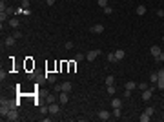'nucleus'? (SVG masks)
I'll return each instance as SVG.
<instances>
[{"instance_id": "1", "label": "nucleus", "mask_w": 164, "mask_h": 122, "mask_svg": "<svg viewBox=\"0 0 164 122\" xmlns=\"http://www.w3.org/2000/svg\"><path fill=\"white\" fill-rule=\"evenodd\" d=\"M57 91H66V93H69V91H71V82H62L60 86H57Z\"/></svg>"}, {"instance_id": "2", "label": "nucleus", "mask_w": 164, "mask_h": 122, "mask_svg": "<svg viewBox=\"0 0 164 122\" xmlns=\"http://www.w3.org/2000/svg\"><path fill=\"white\" fill-rule=\"evenodd\" d=\"M99 55H100V49H93V51H89V53L86 55V60H89V62H91V60H95Z\"/></svg>"}, {"instance_id": "3", "label": "nucleus", "mask_w": 164, "mask_h": 122, "mask_svg": "<svg viewBox=\"0 0 164 122\" xmlns=\"http://www.w3.org/2000/svg\"><path fill=\"white\" fill-rule=\"evenodd\" d=\"M155 87H157V86H155ZM155 87H148V89H144V91H142V100H150L151 95H153V89H155Z\"/></svg>"}, {"instance_id": "4", "label": "nucleus", "mask_w": 164, "mask_h": 122, "mask_svg": "<svg viewBox=\"0 0 164 122\" xmlns=\"http://www.w3.org/2000/svg\"><path fill=\"white\" fill-rule=\"evenodd\" d=\"M9 111H11V108H9L6 102H2V108H0V115H2V119H6V117L9 115Z\"/></svg>"}, {"instance_id": "5", "label": "nucleus", "mask_w": 164, "mask_h": 122, "mask_svg": "<svg viewBox=\"0 0 164 122\" xmlns=\"http://www.w3.org/2000/svg\"><path fill=\"white\" fill-rule=\"evenodd\" d=\"M97 117H99L100 120H110V119H111V115H110V111H106V109H100V111L97 113Z\"/></svg>"}, {"instance_id": "6", "label": "nucleus", "mask_w": 164, "mask_h": 122, "mask_svg": "<svg viewBox=\"0 0 164 122\" xmlns=\"http://www.w3.org/2000/svg\"><path fill=\"white\" fill-rule=\"evenodd\" d=\"M159 80H157V87L159 89H164V69H159Z\"/></svg>"}, {"instance_id": "7", "label": "nucleus", "mask_w": 164, "mask_h": 122, "mask_svg": "<svg viewBox=\"0 0 164 122\" xmlns=\"http://www.w3.org/2000/svg\"><path fill=\"white\" fill-rule=\"evenodd\" d=\"M150 53H151V57H153V58H159V55L162 53V49H161L159 46H151V49H150Z\"/></svg>"}, {"instance_id": "8", "label": "nucleus", "mask_w": 164, "mask_h": 122, "mask_svg": "<svg viewBox=\"0 0 164 122\" xmlns=\"http://www.w3.org/2000/svg\"><path fill=\"white\" fill-rule=\"evenodd\" d=\"M58 111H60V106H58V104H49V106H47V113L57 115Z\"/></svg>"}, {"instance_id": "9", "label": "nucleus", "mask_w": 164, "mask_h": 122, "mask_svg": "<svg viewBox=\"0 0 164 122\" xmlns=\"http://www.w3.org/2000/svg\"><path fill=\"white\" fill-rule=\"evenodd\" d=\"M104 31V26L102 24H95L93 27H91V33H95V35H99V33H102Z\"/></svg>"}, {"instance_id": "10", "label": "nucleus", "mask_w": 164, "mask_h": 122, "mask_svg": "<svg viewBox=\"0 0 164 122\" xmlns=\"http://www.w3.org/2000/svg\"><path fill=\"white\" fill-rule=\"evenodd\" d=\"M6 119H7V120H18V113H17V109H11L9 115H7Z\"/></svg>"}, {"instance_id": "11", "label": "nucleus", "mask_w": 164, "mask_h": 122, "mask_svg": "<svg viewBox=\"0 0 164 122\" xmlns=\"http://www.w3.org/2000/svg\"><path fill=\"white\" fill-rule=\"evenodd\" d=\"M15 42H17V38L11 35V37H6V40H4V44L7 46V47H11V46H15Z\"/></svg>"}, {"instance_id": "12", "label": "nucleus", "mask_w": 164, "mask_h": 122, "mask_svg": "<svg viewBox=\"0 0 164 122\" xmlns=\"http://www.w3.org/2000/svg\"><path fill=\"white\" fill-rule=\"evenodd\" d=\"M2 102H6L11 109H17V108H18V102H17V100H2Z\"/></svg>"}, {"instance_id": "13", "label": "nucleus", "mask_w": 164, "mask_h": 122, "mask_svg": "<svg viewBox=\"0 0 164 122\" xmlns=\"http://www.w3.org/2000/svg\"><path fill=\"white\" fill-rule=\"evenodd\" d=\"M124 87H126V89H129V91H133V89L137 87V86H135V82L128 80V82H126V84H124Z\"/></svg>"}, {"instance_id": "14", "label": "nucleus", "mask_w": 164, "mask_h": 122, "mask_svg": "<svg viewBox=\"0 0 164 122\" xmlns=\"http://www.w3.org/2000/svg\"><path fill=\"white\" fill-rule=\"evenodd\" d=\"M113 84H115V77L113 75H108L106 77V86H113Z\"/></svg>"}, {"instance_id": "15", "label": "nucleus", "mask_w": 164, "mask_h": 122, "mask_svg": "<svg viewBox=\"0 0 164 122\" xmlns=\"http://www.w3.org/2000/svg\"><path fill=\"white\" fill-rule=\"evenodd\" d=\"M137 15H139V16L146 15V5H139V7H137Z\"/></svg>"}, {"instance_id": "16", "label": "nucleus", "mask_w": 164, "mask_h": 122, "mask_svg": "<svg viewBox=\"0 0 164 122\" xmlns=\"http://www.w3.org/2000/svg\"><path fill=\"white\" fill-rule=\"evenodd\" d=\"M9 26H11V27H18V26H20L18 18H9Z\"/></svg>"}, {"instance_id": "17", "label": "nucleus", "mask_w": 164, "mask_h": 122, "mask_svg": "<svg viewBox=\"0 0 164 122\" xmlns=\"http://www.w3.org/2000/svg\"><path fill=\"white\" fill-rule=\"evenodd\" d=\"M58 100H60L62 104H66V102H68V93H66V91H60V98H58Z\"/></svg>"}, {"instance_id": "18", "label": "nucleus", "mask_w": 164, "mask_h": 122, "mask_svg": "<svg viewBox=\"0 0 164 122\" xmlns=\"http://www.w3.org/2000/svg\"><path fill=\"white\" fill-rule=\"evenodd\" d=\"M111 106H113V108H122L121 98H113V100H111Z\"/></svg>"}, {"instance_id": "19", "label": "nucleus", "mask_w": 164, "mask_h": 122, "mask_svg": "<svg viewBox=\"0 0 164 122\" xmlns=\"http://www.w3.org/2000/svg\"><path fill=\"white\" fill-rule=\"evenodd\" d=\"M124 55H126V53H124L122 49H117V51H115V57H117V60H122Z\"/></svg>"}, {"instance_id": "20", "label": "nucleus", "mask_w": 164, "mask_h": 122, "mask_svg": "<svg viewBox=\"0 0 164 122\" xmlns=\"http://www.w3.org/2000/svg\"><path fill=\"white\" fill-rule=\"evenodd\" d=\"M150 80H151L153 84H155V86H157V80H159V73H151V75H150Z\"/></svg>"}, {"instance_id": "21", "label": "nucleus", "mask_w": 164, "mask_h": 122, "mask_svg": "<svg viewBox=\"0 0 164 122\" xmlns=\"http://www.w3.org/2000/svg\"><path fill=\"white\" fill-rule=\"evenodd\" d=\"M139 119H140V122H150V115H148V113L144 111V113H142V115H140Z\"/></svg>"}, {"instance_id": "22", "label": "nucleus", "mask_w": 164, "mask_h": 122, "mask_svg": "<svg viewBox=\"0 0 164 122\" xmlns=\"http://www.w3.org/2000/svg\"><path fill=\"white\" fill-rule=\"evenodd\" d=\"M7 16H9V15H7L6 11H2V13H0V22L4 24V20H7Z\"/></svg>"}, {"instance_id": "23", "label": "nucleus", "mask_w": 164, "mask_h": 122, "mask_svg": "<svg viewBox=\"0 0 164 122\" xmlns=\"http://www.w3.org/2000/svg\"><path fill=\"white\" fill-rule=\"evenodd\" d=\"M108 60H110V62H117V57H115V53H110V55H108Z\"/></svg>"}, {"instance_id": "24", "label": "nucleus", "mask_w": 164, "mask_h": 122, "mask_svg": "<svg viewBox=\"0 0 164 122\" xmlns=\"http://www.w3.org/2000/svg\"><path fill=\"white\" fill-rule=\"evenodd\" d=\"M137 87H139V89H140V91H144V89H148V87H150V86H148V84H146V82H142V84H139V86H137Z\"/></svg>"}, {"instance_id": "25", "label": "nucleus", "mask_w": 164, "mask_h": 122, "mask_svg": "<svg viewBox=\"0 0 164 122\" xmlns=\"http://www.w3.org/2000/svg\"><path fill=\"white\" fill-rule=\"evenodd\" d=\"M144 111H146V113H148V115H150V117H151V115H153V113H155V109H153V108H151V106H148V108H146V109H144Z\"/></svg>"}, {"instance_id": "26", "label": "nucleus", "mask_w": 164, "mask_h": 122, "mask_svg": "<svg viewBox=\"0 0 164 122\" xmlns=\"http://www.w3.org/2000/svg\"><path fill=\"white\" fill-rule=\"evenodd\" d=\"M84 58H86V55H82V53H77V57H75L77 62H80V60H84Z\"/></svg>"}, {"instance_id": "27", "label": "nucleus", "mask_w": 164, "mask_h": 122, "mask_svg": "<svg viewBox=\"0 0 164 122\" xmlns=\"http://www.w3.org/2000/svg\"><path fill=\"white\" fill-rule=\"evenodd\" d=\"M47 82H57V75H47Z\"/></svg>"}, {"instance_id": "28", "label": "nucleus", "mask_w": 164, "mask_h": 122, "mask_svg": "<svg viewBox=\"0 0 164 122\" xmlns=\"http://www.w3.org/2000/svg\"><path fill=\"white\" fill-rule=\"evenodd\" d=\"M111 13H113V9H111L110 5H106V7H104V15H111Z\"/></svg>"}, {"instance_id": "29", "label": "nucleus", "mask_w": 164, "mask_h": 122, "mask_svg": "<svg viewBox=\"0 0 164 122\" xmlns=\"http://www.w3.org/2000/svg\"><path fill=\"white\" fill-rule=\"evenodd\" d=\"M115 91H117L115 86H108V93H110V95H115Z\"/></svg>"}, {"instance_id": "30", "label": "nucleus", "mask_w": 164, "mask_h": 122, "mask_svg": "<svg viewBox=\"0 0 164 122\" xmlns=\"http://www.w3.org/2000/svg\"><path fill=\"white\" fill-rule=\"evenodd\" d=\"M113 117H121V108H113Z\"/></svg>"}, {"instance_id": "31", "label": "nucleus", "mask_w": 164, "mask_h": 122, "mask_svg": "<svg viewBox=\"0 0 164 122\" xmlns=\"http://www.w3.org/2000/svg\"><path fill=\"white\" fill-rule=\"evenodd\" d=\"M97 2H99V5H100L102 9H104V7L108 5V0H97Z\"/></svg>"}, {"instance_id": "32", "label": "nucleus", "mask_w": 164, "mask_h": 122, "mask_svg": "<svg viewBox=\"0 0 164 122\" xmlns=\"http://www.w3.org/2000/svg\"><path fill=\"white\" fill-rule=\"evenodd\" d=\"M7 7H6V0H0V11H6Z\"/></svg>"}, {"instance_id": "33", "label": "nucleus", "mask_w": 164, "mask_h": 122, "mask_svg": "<svg viewBox=\"0 0 164 122\" xmlns=\"http://www.w3.org/2000/svg\"><path fill=\"white\" fill-rule=\"evenodd\" d=\"M55 102V95H47V104H53Z\"/></svg>"}, {"instance_id": "34", "label": "nucleus", "mask_w": 164, "mask_h": 122, "mask_svg": "<svg viewBox=\"0 0 164 122\" xmlns=\"http://www.w3.org/2000/svg\"><path fill=\"white\" fill-rule=\"evenodd\" d=\"M13 37L18 40V38H22V33H20V31H15V33H13Z\"/></svg>"}, {"instance_id": "35", "label": "nucleus", "mask_w": 164, "mask_h": 122, "mask_svg": "<svg viewBox=\"0 0 164 122\" xmlns=\"http://www.w3.org/2000/svg\"><path fill=\"white\" fill-rule=\"evenodd\" d=\"M15 11H17V9H13V7H7V9H6V13H7V15H13Z\"/></svg>"}, {"instance_id": "36", "label": "nucleus", "mask_w": 164, "mask_h": 122, "mask_svg": "<svg viewBox=\"0 0 164 122\" xmlns=\"http://www.w3.org/2000/svg\"><path fill=\"white\" fill-rule=\"evenodd\" d=\"M6 77H7V73H6V71H4V69H2V71H0V80H4V79H6Z\"/></svg>"}, {"instance_id": "37", "label": "nucleus", "mask_w": 164, "mask_h": 122, "mask_svg": "<svg viewBox=\"0 0 164 122\" xmlns=\"http://www.w3.org/2000/svg\"><path fill=\"white\" fill-rule=\"evenodd\" d=\"M129 97H131V91L126 89V91H124V98H129Z\"/></svg>"}, {"instance_id": "38", "label": "nucleus", "mask_w": 164, "mask_h": 122, "mask_svg": "<svg viewBox=\"0 0 164 122\" xmlns=\"http://www.w3.org/2000/svg\"><path fill=\"white\" fill-rule=\"evenodd\" d=\"M22 7H24V9H28V7H29V2H28V0H24V2H22Z\"/></svg>"}, {"instance_id": "39", "label": "nucleus", "mask_w": 164, "mask_h": 122, "mask_svg": "<svg viewBox=\"0 0 164 122\" xmlns=\"http://www.w3.org/2000/svg\"><path fill=\"white\" fill-rule=\"evenodd\" d=\"M73 47V42H66V49H71Z\"/></svg>"}, {"instance_id": "40", "label": "nucleus", "mask_w": 164, "mask_h": 122, "mask_svg": "<svg viewBox=\"0 0 164 122\" xmlns=\"http://www.w3.org/2000/svg\"><path fill=\"white\" fill-rule=\"evenodd\" d=\"M157 60H162V62H164V51L161 53V55H159V58H157Z\"/></svg>"}, {"instance_id": "41", "label": "nucleus", "mask_w": 164, "mask_h": 122, "mask_svg": "<svg viewBox=\"0 0 164 122\" xmlns=\"http://www.w3.org/2000/svg\"><path fill=\"white\" fill-rule=\"evenodd\" d=\"M46 4H47V5H53V4H55V0H46Z\"/></svg>"}, {"instance_id": "42", "label": "nucleus", "mask_w": 164, "mask_h": 122, "mask_svg": "<svg viewBox=\"0 0 164 122\" xmlns=\"http://www.w3.org/2000/svg\"><path fill=\"white\" fill-rule=\"evenodd\" d=\"M162 117H164V111H162Z\"/></svg>"}, {"instance_id": "43", "label": "nucleus", "mask_w": 164, "mask_h": 122, "mask_svg": "<svg viewBox=\"0 0 164 122\" xmlns=\"http://www.w3.org/2000/svg\"><path fill=\"white\" fill-rule=\"evenodd\" d=\"M162 42H164V37H162Z\"/></svg>"}, {"instance_id": "44", "label": "nucleus", "mask_w": 164, "mask_h": 122, "mask_svg": "<svg viewBox=\"0 0 164 122\" xmlns=\"http://www.w3.org/2000/svg\"><path fill=\"white\" fill-rule=\"evenodd\" d=\"M162 18H164V16H162Z\"/></svg>"}]
</instances>
